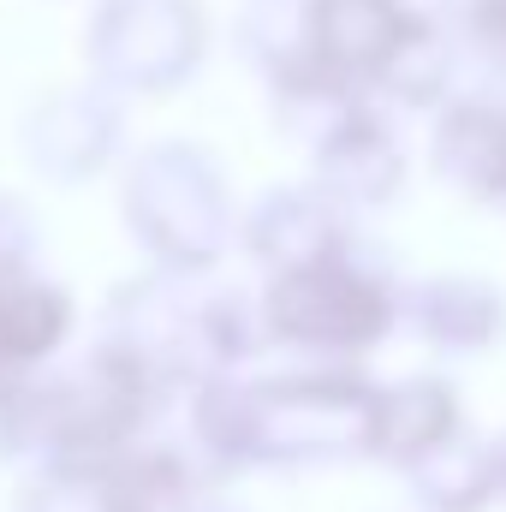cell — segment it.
<instances>
[{
  "mask_svg": "<svg viewBox=\"0 0 506 512\" xmlns=\"http://www.w3.org/2000/svg\"><path fill=\"white\" fill-rule=\"evenodd\" d=\"M435 304V334L441 340H489L501 328V298L477 280H441L429 292Z\"/></svg>",
  "mask_w": 506,
  "mask_h": 512,
  "instance_id": "2",
  "label": "cell"
},
{
  "mask_svg": "<svg viewBox=\"0 0 506 512\" xmlns=\"http://www.w3.org/2000/svg\"><path fill=\"white\" fill-rule=\"evenodd\" d=\"M435 173L477 197L506 203V102L501 96H465L435 126Z\"/></svg>",
  "mask_w": 506,
  "mask_h": 512,
  "instance_id": "1",
  "label": "cell"
}]
</instances>
